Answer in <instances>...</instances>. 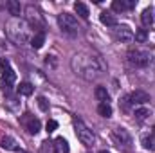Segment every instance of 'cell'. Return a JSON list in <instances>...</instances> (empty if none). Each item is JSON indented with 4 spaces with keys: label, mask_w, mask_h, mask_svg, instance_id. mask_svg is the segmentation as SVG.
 <instances>
[{
    "label": "cell",
    "mask_w": 155,
    "mask_h": 153,
    "mask_svg": "<svg viewBox=\"0 0 155 153\" xmlns=\"http://www.w3.org/2000/svg\"><path fill=\"white\" fill-rule=\"evenodd\" d=\"M52 150L54 153H69V142L63 139V137H56L54 139V144H52Z\"/></svg>",
    "instance_id": "15"
},
{
    "label": "cell",
    "mask_w": 155,
    "mask_h": 153,
    "mask_svg": "<svg viewBox=\"0 0 155 153\" xmlns=\"http://www.w3.org/2000/svg\"><path fill=\"white\" fill-rule=\"evenodd\" d=\"M99 20H101V24H103V25H107V27H117L116 15H112L110 11H101Z\"/></svg>",
    "instance_id": "13"
},
{
    "label": "cell",
    "mask_w": 155,
    "mask_h": 153,
    "mask_svg": "<svg viewBox=\"0 0 155 153\" xmlns=\"http://www.w3.org/2000/svg\"><path fill=\"white\" fill-rule=\"evenodd\" d=\"M141 22L144 27H150L153 24V9L152 7H146L143 13H141Z\"/></svg>",
    "instance_id": "17"
},
{
    "label": "cell",
    "mask_w": 155,
    "mask_h": 153,
    "mask_svg": "<svg viewBox=\"0 0 155 153\" xmlns=\"http://www.w3.org/2000/svg\"><path fill=\"white\" fill-rule=\"evenodd\" d=\"M16 153H25V151H24V150H18V148H16Z\"/></svg>",
    "instance_id": "29"
},
{
    "label": "cell",
    "mask_w": 155,
    "mask_h": 153,
    "mask_svg": "<svg viewBox=\"0 0 155 153\" xmlns=\"http://www.w3.org/2000/svg\"><path fill=\"white\" fill-rule=\"evenodd\" d=\"M74 11H76L83 20H87V18H88V15H90V13H88V7H87L83 2H76V4H74Z\"/></svg>",
    "instance_id": "22"
},
{
    "label": "cell",
    "mask_w": 155,
    "mask_h": 153,
    "mask_svg": "<svg viewBox=\"0 0 155 153\" xmlns=\"http://www.w3.org/2000/svg\"><path fill=\"white\" fill-rule=\"evenodd\" d=\"M112 141H114V144H116L117 148L123 150V151H130L132 150V144H134V139L128 133V130L126 128H121V126L112 130Z\"/></svg>",
    "instance_id": "5"
},
{
    "label": "cell",
    "mask_w": 155,
    "mask_h": 153,
    "mask_svg": "<svg viewBox=\"0 0 155 153\" xmlns=\"http://www.w3.org/2000/svg\"><path fill=\"white\" fill-rule=\"evenodd\" d=\"M116 40L121 43H132L134 41V31L128 25H119L116 27Z\"/></svg>",
    "instance_id": "10"
},
{
    "label": "cell",
    "mask_w": 155,
    "mask_h": 153,
    "mask_svg": "<svg viewBox=\"0 0 155 153\" xmlns=\"http://www.w3.org/2000/svg\"><path fill=\"white\" fill-rule=\"evenodd\" d=\"M128 99H130L132 106H135V105H146V103L150 101V94L144 92V90H134V92L128 96Z\"/></svg>",
    "instance_id": "11"
},
{
    "label": "cell",
    "mask_w": 155,
    "mask_h": 153,
    "mask_svg": "<svg viewBox=\"0 0 155 153\" xmlns=\"http://www.w3.org/2000/svg\"><path fill=\"white\" fill-rule=\"evenodd\" d=\"M97 112L101 117H112V106L108 105V103H99V106H97Z\"/></svg>",
    "instance_id": "23"
},
{
    "label": "cell",
    "mask_w": 155,
    "mask_h": 153,
    "mask_svg": "<svg viewBox=\"0 0 155 153\" xmlns=\"http://www.w3.org/2000/svg\"><path fill=\"white\" fill-rule=\"evenodd\" d=\"M0 148L2 150H5V151H16V141L13 139V137H9V135H5V137H2L0 139Z\"/></svg>",
    "instance_id": "16"
},
{
    "label": "cell",
    "mask_w": 155,
    "mask_h": 153,
    "mask_svg": "<svg viewBox=\"0 0 155 153\" xmlns=\"http://www.w3.org/2000/svg\"><path fill=\"white\" fill-rule=\"evenodd\" d=\"M74 132H76V137L81 144H85V146H94L96 137H94L92 130H90L81 119H74Z\"/></svg>",
    "instance_id": "6"
},
{
    "label": "cell",
    "mask_w": 155,
    "mask_h": 153,
    "mask_svg": "<svg viewBox=\"0 0 155 153\" xmlns=\"http://www.w3.org/2000/svg\"><path fill=\"white\" fill-rule=\"evenodd\" d=\"M43 43H45V33L40 31V33H36V34L33 36V40H31V47H33V49H41Z\"/></svg>",
    "instance_id": "21"
},
{
    "label": "cell",
    "mask_w": 155,
    "mask_h": 153,
    "mask_svg": "<svg viewBox=\"0 0 155 153\" xmlns=\"http://www.w3.org/2000/svg\"><path fill=\"white\" fill-rule=\"evenodd\" d=\"M45 128H47V133H52V132H54V130L58 128V122H56L54 119H51V121H47Z\"/></svg>",
    "instance_id": "28"
},
{
    "label": "cell",
    "mask_w": 155,
    "mask_h": 153,
    "mask_svg": "<svg viewBox=\"0 0 155 153\" xmlns=\"http://www.w3.org/2000/svg\"><path fill=\"white\" fill-rule=\"evenodd\" d=\"M135 7V0H114L112 2V11L123 13L126 9H134Z\"/></svg>",
    "instance_id": "12"
},
{
    "label": "cell",
    "mask_w": 155,
    "mask_h": 153,
    "mask_svg": "<svg viewBox=\"0 0 155 153\" xmlns=\"http://www.w3.org/2000/svg\"><path fill=\"white\" fill-rule=\"evenodd\" d=\"M99 153H110V151H108V150H101Z\"/></svg>",
    "instance_id": "30"
},
{
    "label": "cell",
    "mask_w": 155,
    "mask_h": 153,
    "mask_svg": "<svg viewBox=\"0 0 155 153\" xmlns=\"http://www.w3.org/2000/svg\"><path fill=\"white\" fill-rule=\"evenodd\" d=\"M0 70H2V79H0L2 92H4L5 96H11L13 85H15V79H16V74H15V70L11 69V65H9L7 60H0Z\"/></svg>",
    "instance_id": "3"
},
{
    "label": "cell",
    "mask_w": 155,
    "mask_h": 153,
    "mask_svg": "<svg viewBox=\"0 0 155 153\" xmlns=\"http://www.w3.org/2000/svg\"><path fill=\"white\" fill-rule=\"evenodd\" d=\"M16 92H18L20 96H31V94L35 92V86H33V85H31L29 81H22V83L18 85Z\"/></svg>",
    "instance_id": "18"
},
{
    "label": "cell",
    "mask_w": 155,
    "mask_h": 153,
    "mask_svg": "<svg viewBox=\"0 0 155 153\" xmlns=\"http://www.w3.org/2000/svg\"><path fill=\"white\" fill-rule=\"evenodd\" d=\"M119 106H121V110H123V112H130V108H132V103H130L128 96H126V97H123V101H119Z\"/></svg>",
    "instance_id": "26"
},
{
    "label": "cell",
    "mask_w": 155,
    "mask_h": 153,
    "mask_svg": "<svg viewBox=\"0 0 155 153\" xmlns=\"http://www.w3.org/2000/svg\"><path fill=\"white\" fill-rule=\"evenodd\" d=\"M22 122H24V126H25V130L29 132V133H33V135H36L40 132V128H41V122H40V119H36L35 115L31 114H25L22 117Z\"/></svg>",
    "instance_id": "9"
},
{
    "label": "cell",
    "mask_w": 155,
    "mask_h": 153,
    "mask_svg": "<svg viewBox=\"0 0 155 153\" xmlns=\"http://www.w3.org/2000/svg\"><path fill=\"white\" fill-rule=\"evenodd\" d=\"M5 7L9 11V15H13V18H20V13H22V5L18 0H7L5 2Z\"/></svg>",
    "instance_id": "14"
},
{
    "label": "cell",
    "mask_w": 155,
    "mask_h": 153,
    "mask_svg": "<svg viewBox=\"0 0 155 153\" xmlns=\"http://www.w3.org/2000/svg\"><path fill=\"white\" fill-rule=\"evenodd\" d=\"M58 25L65 34H72V36L78 34L79 29H81L79 24H78V18L71 13H60L58 15Z\"/></svg>",
    "instance_id": "4"
},
{
    "label": "cell",
    "mask_w": 155,
    "mask_h": 153,
    "mask_svg": "<svg viewBox=\"0 0 155 153\" xmlns=\"http://www.w3.org/2000/svg\"><path fill=\"white\" fill-rule=\"evenodd\" d=\"M134 38H135V41H139V43H144V41L148 40V33H146V29H139V31L134 34Z\"/></svg>",
    "instance_id": "25"
},
{
    "label": "cell",
    "mask_w": 155,
    "mask_h": 153,
    "mask_svg": "<svg viewBox=\"0 0 155 153\" xmlns=\"http://www.w3.org/2000/svg\"><path fill=\"white\" fill-rule=\"evenodd\" d=\"M38 106H40L41 112H49V101H47L43 96H40L38 97Z\"/></svg>",
    "instance_id": "27"
},
{
    "label": "cell",
    "mask_w": 155,
    "mask_h": 153,
    "mask_svg": "<svg viewBox=\"0 0 155 153\" xmlns=\"http://www.w3.org/2000/svg\"><path fill=\"white\" fill-rule=\"evenodd\" d=\"M148 115H152V110H150V108H144V106H143V108H137V110H135V119H137V121H144Z\"/></svg>",
    "instance_id": "24"
},
{
    "label": "cell",
    "mask_w": 155,
    "mask_h": 153,
    "mask_svg": "<svg viewBox=\"0 0 155 153\" xmlns=\"http://www.w3.org/2000/svg\"><path fill=\"white\" fill-rule=\"evenodd\" d=\"M153 137H155V128H153Z\"/></svg>",
    "instance_id": "31"
},
{
    "label": "cell",
    "mask_w": 155,
    "mask_h": 153,
    "mask_svg": "<svg viewBox=\"0 0 155 153\" xmlns=\"http://www.w3.org/2000/svg\"><path fill=\"white\" fill-rule=\"evenodd\" d=\"M25 16H27V24L31 27H35V29H43L45 27V20H43V16H41L38 7L27 5L25 7Z\"/></svg>",
    "instance_id": "8"
},
{
    "label": "cell",
    "mask_w": 155,
    "mask_h": 153,
    "mask_svg": "<svg viewBox=\"0 0 155 153\" xmlns=\"http://www.w3.org/2000/svg\"><path fill=\"white\" fill-rule=\"evenodd\" d=\"M141 144H143L144 150L155 151V137L153 135H143V137H141Z\"/></svg>",
    "instance_id": "19"
},
{
    "label": "cell",
    "mask_w": 155,
    "mask_h": 153,
    "mask_svg": "<svg viewBox=\"0 0 155 153\" xmlns=\"http://www.w3.org/2000/svg\"><path fill=\"white\" fill-rule=\"evenodd\" d=\"M94 96H96V99L97 101H101V103H108V90L105 88V86H96V90H94Z\"/></svg>",
    "instance_id": "20"
},
{
    "label": "cell",
    "mask_w": 155,
    "mask_h": 153,
    "mask_svg": "<svg viewBox=\"0 0 155 153\" xmlns=\"http://www.w3.org/2000/svg\"><path fill=\"white\" fill-rule=\"evenodd\" d=\"M72 69L78 76H81L87 81H94L107 72V65L101 60V56L88 52H81L72 58Z\"/></svg>",
    "instance_id": "1"
},
{
    "label": "cell",
    "mask_w": 155,
    "mask_h": 153,
    "mask_svg": "<svg viewBox=\"0 0 155 153\" xmlns=\"http://www.w3.org/2000/svg\"><path fill=\"white\" fill-rule=\"evenodd\" d=\"M128 61H130L134 67H148L150 61H152V56H150V52H146V50L132 49V50H128Z\"/></svg>",
    "instance_id": "7"
},
{
    "label": "cell",
    "mask_w": 155,
    "mask_h": 153,
    "mask_svg": "<svg viewBox=\"0 0 155 153\" xmlns=\"http://www.w3.org/2000/svg\"><path fill=\"white\" fill-rule=\"evenodd\" d=\"M31 25L25 22V20H20V18H11L9 22H7V34H9V38L13 40L15 43H18V45H22V43H31Z\"/></svg>",
    "instance_id": "2"
}]
</instances>
